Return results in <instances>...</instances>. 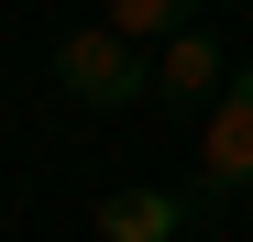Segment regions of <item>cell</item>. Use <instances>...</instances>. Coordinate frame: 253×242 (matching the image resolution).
<instances>
[{
  "mask_svg": "<svg viewBox=\"0 0 253 242\" xmlns=\"http://www.w3.org/2000/svg\"><path fill=\"white\" fill-rule=\"evenodd\" d=\"M55 88L88 110H132V99H154V44H132L121 22H77L55 44Z\"/></svg>",
  "mask_w": 253,
  "mask_h": 242,
  "instance_id": "6da1fadb",
  "label": "cell"
},
{
  "mask_svg": "<svg viewBox=\"0 0 253 242\" xmlns=\"http://www.w3.org/2000/svg\"><path fill=\"white\" fill-rule=\"evenodd\" d=\"M253 187V66H231V88L198 110V209Z\"/></svg>",
  "mask_w": 253,
  "mask_h": 242,
  "instance_id": "7a4b0ae2",
  "label": "cell"
},
{
  "mask_svg": "<svg viewBox=\"0 0 253 242\" xmlns=\"http://www.w3.org/2000/svg\"><path fill=\"white\" fill-rule=\"evenodd\" d=\"M99 22H121V33H132V44H176V33L198 22V0H110Z\"/></svg>",
  "mask_w": 253,
  "mask_h": 242,
  "instance_id": "5b68a950",
  "label": "cell"
},
{
  "mask_svg": "<svg viewBox=\"0 0 253 242\" xmlns=\"http://www.w3.org/2000/svg\"><path fill=\"white\" fill-rule=\"evenodd\" d=\"M220 88H231V66H220V44H209L198 22L176 33V44H154V99L165 110H209Z\"/></svg>",
  "mask_w": 253,
  "mask_h": 242,
  "instance_id": "277c9868",
  "label": "cell"
},
{
  "mask_svg": "<svg viewBox=\"0 0 253 242\" xmlns=\"http://www.w3.org/2000/svg\"><path fill=\"white\" fill-rule=\"evenodd\" d=\"M198 220V187H110L99 198V242H176Z\"/></svg>",
  "mask_w": 253,
  "mask_h": 242,
  "instance_id": "3957f363",
  "label": "cell"
}]
</instances>
